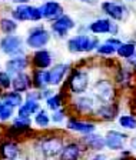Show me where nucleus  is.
I'll return each mask as SVG.
<instances>
[{
  "mask_svg": "<svg viewBox=\"0 0 136 160\" xmlns=\"http://www.w3.org/2000/svg\"><path fill=\"white\" fill-rule=\"evenodd\" d=\"M12 16L19 22H37L42 19V12L40 7L29 6V4H19L16 9L12 12Z\"/></svg>",
  "mask_w": 136,
  "mask_h": 160,
  "instance_id": "obj_3",
  "label": "nucleus"
},
{
  "mask_svg": "<svg viewBox=\"0 0 136 160\" xmlns=\"http://www.w3.org/2000/svg\"><path fill=\"white\" fill-rule=\"evenodd\" d=\"M85 143H86L87 147H90V149H93V150H102L103 147L106 146V140L102 136L90 133L87 137H85Z\"/></svg>",
  "mask_w": 136,
  "mask_h": 160,
  "instance_id": "obj_22",
  "label": "nucleus"
},
{
  "mask_svg": "<svg viewBox=\"0 0 136 160\" xmlns=\"http://www.w3.org/2000/svg\"><path fill=\"white\" fill-rule=\"evenodd\" d=\"M34 122H36L37 126L46 127L47 124H49L50 119H49V116H47V113L44 112V110H39V112H37V116L34 117Z\"/></svg>",
  "mask_w": 136,
  "mask_h": 160,
  "instance_id": "obj_30",
  "label": "nucleus"
},
{
  "mask_svg": "<svg viewBox=\"0 0 136 160\" xmlns=\"http://www.w3.org/2000/svg\"><path fill=\"white\" fill-rule=\"evenodd\" d=\"M46 103L52 110H59V107L62 106V99H60L59 94H53L46 100Z\"/></svg>",
  "mask_w": 136,
  "mask_h": 160,
  "instance_id": "obj_31",
  "label": "nucleus"
},
{
  "mask_svg": "<svg viewBox=\"0 0 136 160\" xmlns=\"http://www.w3.org/2000/svg\"><path fill=\"white\" fill-rule=\"evenodd\" d=\"M119 33V24H116L115 22H110V30H109V34L112 36H116Z\"/></svg>",
  "mask_w": 136,
  "mask_h": 160,
  "instance_id": "obj_35",
  "label": "nucleus"
},
{
  "mask_svg": "<svg viewBox=\"0 0 136 160\" xmlns=\"http://www.w3.org/2000/svg\"><path fill=\"white\" fill-rule=\"evenodd\" d=\"M110 22H112V20H109V19H97V20H95L93 23H90L89 30L92 32L93 34H105V33H109V30H110Z\"/></svg>",
  "mask_w": 136,
  "mask_h": 160,
  "instance_id": "obj_19",
  "label": "nucleus"
},
{
  "mask_svg": "<svg viewBox=\"0 0 136 160\" xmlns=\"http://www.w3.org/2000/svg\"><path fill=\"white\" fill-rule=\"evenodd\" d=\"M118 113V107L112 103H103L97 110V116L105 120H113Z\"/></svg>",
  "mask_w": 136,
  "mask_h": 160,
  "instance_id": "obj_21",
  "label": "nucleus"
},
{
  "mask_svg": "<svg viewBox=\"0 0 136 160\" xmlns=\"http://www.w3.org/2000/svg\"><path fill=\"white\" fill-rule=\"evenodd\" d=\"M12 113H13V107L9 106V104L2 103V106H0V119H2V120L10 119Z\"/></svg>",
  "mask_w": 136,
  "mask_h": 160,
  "instance_id": "obj_33",
  "label": "nucleus"
},
{
  "mask_svg": "<svg viewBox=\"0 0 136 160\" xmlns=\"http://www.w3.org/2000/svg\"><path fill=\"white\" fill-rule=\"evenodd\" d=\"M67 127L70 130L79 132V133H85V134H90L95 132V124L93 123H86V122H80L76 119H70L67 122Z\"/></svg>",
  "mask_w": 136,
  "mask_h": 160,
  "instance_id": "obj_16",
  "label": "nucleus"
},
{
  "mask_svg": "<svg viewBox=\"0 0 136 160\" xmlns=\"http://www.w3.org/2000/svg\"><path fill=\"white\" fill-rule=\"evenodd\" d=\"M73 27H75V22L67 14H62L56 20H53V23H52V30L59 37H66V34L69 33V30H72Z\"/></svg>",
  "mask_w": 136,
  "mask_h": 160,
  "instance_id": "obj_9",
  "label": "nucleus"
},
{
  "mask_svg": "<svg viewBox=\"0 0 136 160\" xmlns=\"http://www.w3.org/2000/svg\"><path fill=\"white\" fill-rule=\"evenodd\" d=\"M0 154L6 160H16V157L19 156V147L16 143L6 142L0 146Z\"/></svg>",
  "mask_w": 136,
  "mask_h": 160,
  "instance_id": "obj_18",
  "label": "nucleus"
},
{
  "mask_svg": "<svg viewBox=\"0 0 136 160\" xmlns=\"http://www.w3.org/2000/svg\"><path fill=\"white\" fill-rule=\"evenodd\" d=\"M116 53L119 57L122 59H130L132 56L136 54V43H132V42H128V43H122L119 47H118Z\"/></svg>",
  "mask_w": 136,
  "mask_h": 160,
  "instance_id": "obj_23",
  "label": "nucleus"
},
{
  "mask_svg": "<svg viewBox=\"0 0 136 160\" xmlns=\"http://www.w3.org/2000/svg\"><path fill=\"white\" fill-rule=\"evenodd\" d=\"M22 96H20L17 92H14V93H7L4 94L3 97H2V102H3L4 104H9V106L12 107H17L22 104Z\"/></svg>",
  "mask_w": 136,
  "mask_h": 160,
  "instance_id": "obj_27",
  "label": "nucleus"
},
{
  "mask_svg": "<svg viewBox=\"0 0 136 160\" xmlns=\"http://www.w3.org/2000/svg\"><path fill=\"white\" fill-rule=\"evenodd\" d=\"M89 84V74L86 72H80V70H75L69 77V87L72 90V93H83L87 89Z\"/></svg>",
  "mask_w": 136,
  "mask_h": 160,
  "instance_id": "obj_7",
  "label": "nucleus"
},
{
  "mask_svg": "<svg viewBox=\"0 0 136 160\" xmlns=\"http://www.w3.org/2000/svg\"><path fill=\"white\" fill-rule=\"evenodd\" d=\"M128 62H129V64H130V66H132L133 69L136 70V54H135V56H132V57H130V59H128Z\"/></svg>",
  "mask_w": 136,
  "mask_h": 160,
  "instance_id": "obj_37",
  "label": "nucleus"
},
{
  "mask_svg": "<svg viewBox=\"0 0 136 160\" xmlns=\"http://www.w3.org/2000/svg\"><path fill=\"white\" fill-rule=\"evenodd\" d=\"M116 50L118 49L115 46H112L110 43L105 42V43H102V44H99V46H97L96 52L99 54H103V56H113V54L116 53Z\"/></svg>",
  "mask_w": 136,
  "mask_h": 160,
  "instance_id": "obj_28",
  "label": "nucleus"
},
{
  "mask_svg": "<svg viewBox=\"0 0 136 160\" xmlns=\"http://www.w3.org/2000/svg\"><path fill=\"white\" fill-rule=\"evenodd\" d=\"M29 64V60L26 56H16L12 57L10 60L6 62V69L9 73H22Z\"/></svg>",
  "mask_w": 136,
  "mask_h": 160,
  "instance_id": "obj_12",
  "label": "nucleus"
},
{
  "mask_svg": "<svg viewBox=\"0 0 136 160\" xmlns=\"http://www.w3.org/2000/svg\"><path fill=\"white\" fill-rule=\"evenodd\" d=\"M122 160H125V159H122Z\"/></svg>",
  "mask_w": 136,
  "mask_h": 160,
  "instance_id": "obj_43",
  "label": "nucleus"
},
{
  "mask_svg": "<svg viewBox=\"0 0 136 160\" xmlns=\"http://www.w3.org/2000/svg\"><path fill=\"white\" fill-rule=\"evenodd\" d=\"M0 50L6 54H17L22 52V39L13 34H6L0 40Z\"/></svg>",
  "mask_w": 136,
  "mask_h": 160,
  "instance_id": "obj_8",
  "label": "nucleus"
},
{
  "mask_svg": "<svg viewBox=\"0 0 136 160\" xmlns=\"http://www.w3.org/2000/svg\"><path fill=\"white\" fill-rule=\"evenodd\" d=\"M80 2H83V3H95L96 0H80Z\"/></svg>",
  "mask_w": 136,
  "mask_h": 160,
  "instance_id": "obj_39",
  "label": "nucleus"
},
{
  "mask_svg": "<svg viewBox=\"0 0 136 160\" xmlns=\"http://www.w3.org/2000/svg\"><path fill=\"white\" fill-rule=\"evenodd\" d=\"M52 120L55 123H60L63 120V110H56L53 113V116H52Z\"/></svg>",
  "mask_w": 136,
  "mask_h": 160,
  "instance_id": "obj_34",
  "label": "nucleus"
},
{
  "mask_svg": "<svg viewBox=\"0 0 136 160\" xmlns=\"http://www.w3.org/2000/svg\"><path fill=\"white\" fill-rule=\"evenodd\" d=\"M92 160H102V159H99V157H97V159H92Z\"/></svg>",
  "mask_w": 136,
  "mask_h": 160,
  "instance_id": "obj_40",
  "label": "nucleus"
},
{
  "mask_svg": "<svg viewBox=\"0 0 136 160\" xmlns=\"http://www.w3.org/2000/svg\"><path fill=\"white\" fill-rule=\"evenodd\" d=\"M119 123L125 129H136V117L133 116H120Z\"/></svg>",
  "mask_w": 136,
  "mask_h": 160,
  "instance_id": "obj_29",
  "label": "nucleus"
},
{
  "mask_svg": "<svg viewBox=\"0 0 136 160\" xmlns=\"http://www.w3.org/2000/svg\"><path fill=\"white\" fill-rule=\"evenodd\" d=\"M128 2H135V0H128Z\"/></svg>",
  "mask_w": 136,
  "mask_h": 160,
  "instance_id": "obj_41",
  "label": "nucleus"
},
{
  "mask_svg": "<svg viewBox=\"0 0 136 160\" xmlns=\"http://www.w3.org/2000/svg\"><path fill=\"white\" fill-rule=\"evenodd\" d=\"M33 64L37 69H46L52 64V54L44 49H39L33 54Z\"/></svg>",
  "mask_w": 136,
  "mask_h": 160,
  "instance_id": "obj_14",
  "label": "nucleus"
},
{
  "mask_svg": "<svg viewBox=\"0 0 136 160\" xmlns=\"http://www.w3.org/2000/svg\"><path fill=\"white\" fill-rule=\"evenodd\" d=\"M17 29V23L12 19H0V30L3 32L4 34H13Z\"/></svg>",
  "mask_w": 136,
  "mask_h": 160,
  "instance_id": "obj_26",
  "label": "nucleus"
},
{
  "mask_svg": "<svg viewBox=\"0 0 136 160\" xmlns=\"http://www.w3.org/2000/svg\"><path fill=\"white\" fill-rule=\"evenodd\" d=\"M16 3H19V4H24L26 2H29V0H14Z\"/></svg>",
  "mask_w": 136,
  "mask_h": 160,
  "instance_id": "obj_38",
  "label": "nucleus"
},
{
  "mask_svg": "<svg viewBox=\"0 0 136 160\" xmlns=\"http://www.w3.org/2000/svg\"><path fill=\"white\" fill-rule=\"evenodd\" d=\"M36 112H39V103H37V100L27 99L26 103L20 106L19 116L20 117H29V116H32L33 113H36Z\"/></svg>",
  "mask_w": 136,
  "mask_h": 160,
  "instance_id": "obj_20",
  "label": "nucleus"
},
{
  "mask_svg": "<svg viewBox=\"0 0 136 160\" xmlns=\"http://www.w3.org/2000/svg\"><path fill=\"white\" fill-rule=\"evenodd\" d=\"M75 109L79 110V112H90L93 109V99L92 97H87V96H83V97H77L75 102Z\"/></svg>",
  "mask_w": 136,
  "mask_h": 160,
  "instance_id": "obj_25",
  "label": "nucleus"
},
{
  "mask_svg": "<svg viewBox=\"0 0 136 160\" xmlns=\"http://www.w3.org/2000/svg\"><path fill=\"white\" fill-rule=\"evenodd\" d=\"M93 93L103 103H112L115 99V87L109 80H97L93 86Z\"/></svg>",
  "mask_w": 136,
  "mask_h": 160,
  "instance_id": "obj_6",
  "label": "nucleus"
},
{
  "mask_svg": "<svg viewBox=\"0 0 136 160\" xmlns=\"http://www.w3.org/2000/svg\"><path fill=\"white\" fill-rule=\"evenodd\" d=\"M40 12H42L43 19L56 20L57 17H60L63 14V7L57 2H46V3H43L40 6Z\"/></svg>",
  "mask_w": 136,
  "mask_h": 160,
  "instance_id": "obj_10",
  "label": "nucleus"
},
{
  "mask_svg": "<svg viewBox=\"0 0 136 160\" xmlns=\"http://www.w3.org/2000/svg\"><path fill=\"white\" fill-rule=\"evenodd\" d=\"M12 86V77H10L9 72H0V87L2 89H7Z\"/></svg>",
  "mask_w": 136,
  "mask_h": 160,
  "instance_id": "obj_32",
  "label": "nucleus"
},
{
  "mask_svg": "<svg viewBox=\"0 0 136 160\" xmlns=\"http://www.w3.org/2000/svg\"><path fill=\"white\" fill-rule=\"evenodd\" d=\"M106 140V146L110 150H120L125 144V140H126V134L116 132V130H109L105 136Z\"/></svg>",
  "mask_w": 136,
  "mask_h": 160,
  "instance_id": "obj_11",
  "label": "nucleus"
},
{
  "mask_svg": "<svg viewBox=\"0 0 136 160\" xmlns=\"http://www.w3.org/2000/svg\"><path fill=\"white\" fill-rule=\"evenodd\" d=\"M50 40V33L43 27H34V29L30 30L29 36H27L26 43L29 47L32 49H40V47H44Z\"/></svg>",
  "mask_w": 136,
  "mask_h": 160,
  "instance_id": "obj_5",
  "label": "nucleus"
},
{
  "mask_svg": "<svg viewBox=\"0 0 136 160\" xmlns=\"http://www.w3.org/2000/svg\"><path fill=\"white\" fill-rule=\"evenodd\" d=\"M67 69H69V64H55L52 67V70H49V83L52 86H57L60 84V82L63 80L65 74H66Z\"/></svg>",
  "mask_w": 136,
  "mask_h": 160,
  "instance_id": "obj_13",
  "label": "nucleus"
},
{
  "mask_svg": "<svg viewBox=\"0 0 136 160\" xmlns=\"http://www.w3.org/2000/svg\"><path fill=\"white\" fill-rule=\"evenodd\" d=\"M103 13H106L115 22H125L129 16V10L125 4L116 3V2H103L100 4Z\"/></svg>",
  "mask_w": 136,
  "mask_h": 160,
  "instance_id": "obj_4",
  "label": "nucleus"
},
{
  "mask_svg": "<svg viewBox=\"0 0 136 160\" xmlns=\"http://www.w3.org/2000/svg\"><path fill=\"white\" fill-rule=\"evenodd\" d=\"M99 40L96 37L86 36V34H79L67 40V49L72 53H80V52H92L97 49Z\"/></svg>",
  "mask_w": 136,
  "mask_h": 160,
  "instance_id": "obj_1",
  "label": "nucleus"
},
{
  "mask_svg": "<svg viewBox=\"0 0 136 160\" xmlns=\"http://www.w3.org/2000/svg\"><path fill=\"white\" fill-rule=\"evenodd\" d=\"M33 84L39 89H44L49 83V72L46 70L40 69V70H36L33 73Z\"/></svg>",
  "mask_w": 136,
  "mask_h": 160,
  "instance_id": "obj_24",
  "label": "nucleus"
},
{
  "mask_svg": "<svg viewBox=\"0 0 136 160\" xmlns=\"http://www.w3.org/2000/svg\"><path fill=\"white\" fill-rule=\"evenodd\" d=\"M0 106H2V100H0Z\"/></svg>",
  "mask_w": 136,
  "mask_h": 160,
  "instance_id": "obj_42",
  "label": "nucleus"
},
{
  "mask_svg": "<svg viewBox=\"0 0 136 160\" xmlns=\"http://www.w3.org/2000/svg\"><path fill=\"white\" fill-rule=\"evenodd\" d=\"M106 42H107V43H110V44H112V46H115V47H116V49L120 46V44H122V42H120L119 39H116V37H113V36L110 37V39H107Z\"/></svg>",
  "mask_w": 136,
  "mask_h": 160,
  "instance_id": "obj_36",
  "label": "nucleus"
},
{
  "mask_svg": "<svg viewBox=\"0 0 136 160\" xmlns=\"http://www.w3.org/2000/svg\"><path fill=\"white\" fill-rule=\"evenodd\" d=\"M80 153H82L80 147L76 143H70L63 147L59 157H60V160H77L80 157Z\"/></svg>",
  "mask_w": 136,
  "mask_h": 160,
  "instance_id": "obj_17",
  "label": "nucleus"
},
{
  "mask_svg": "<svg viewBox=\"0 0 136 160\" xmlns=\"http://www.w3.org/2000/svg\"><path fill=\"white\" fill-rule=\"evenodd\" d=\"M12 86H13L14 92H24L32 86V79L27 76L26 73H17L16 76L12 79Z\"/></svg>",
  "mask_w": 136,
  "mask_h": 160,
  "instance_id": "obj_15",
  "label": "nucleus"
},
{
  "mask_svg": "<svg viewBox=\"0 0 136 160\" xmlns=\"http://www.w3.org/2000/svg\"><path fill=\"white\" fill-rule=\"evenodd\" d=\"M63 140L59 136H49L40 140L39 149L44 157H56L63 150Z\"/></svg>",
  "mask_w": 136,
  "mask_h": 160,
  "instance_id": "obj_2",
  "label": "nucleus"
}]
</instances>
